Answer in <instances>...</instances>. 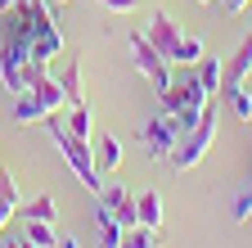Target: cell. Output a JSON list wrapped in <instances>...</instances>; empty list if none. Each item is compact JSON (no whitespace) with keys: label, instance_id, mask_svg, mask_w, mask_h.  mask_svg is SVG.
Segmentation results:
<instances>
[{"label":"cell","instance_id":"cell-27","mask_svg":"<svg viewBox=\"0 0 252 248\" xmlns=\"http://www.w3.org/2000/svg\"><path fill=\"white\" fill-rule=\"evenodd\" d=\"M194 5H212V0H194Z\"/></svg>","mask_w":252,"mask_h":248},{"label":"cell","instance_id":"cell-18","mask_svg":"<svg viewBox=\"0 0 252 248\" xmlns=\"http://www.w3.org/2000/svg\"><path fill=\"white\" fill-rule=\"evenodd\" d=\"M122 248H162V230L153 226H131L122 235Z\"/></svg>","mask_w":252,"mask_h":248},{"label":"cell","instance_id":"cell-20","mask_svg":"<svg viewBox=\"0 0 252 248\" xmlns=\"http://www.w3.org/2000/svg\"><path fill=\"white\" fill-rule=\"evenodd\" d=\"M68 131H72L77 140H90V108H86V104H72V113H68Z\"/></svg>","mask_w":252,"mask_h":248},{"label":"cell","instance_id":"cell-6","mask_svg":"<svg viewBox=\"0 0 252 248\" xmlns=\"http://www.w3.org/2000/svg\"><path fill=\"white\" fill-rule=\"evenodd\" d=\"M212 95L203 90V81L198 77H180V81H171L167 90H158V104H162V113H180V108H189V104H207Z\"/></svg>","mask_w":252,"mask_h":248},{"label":"cell","instance_id":"cell-5","mask_svg":"<svg viewBox=\"0 0 252 248\" xmlns=\"http://www.w3.org/2000/svg\"><path fill=\"white\" fill-rule=\"evenodd\" d=\"M180 140H185V131H180V122H176L171 113L153 117L149 127H144V149H149V158H171Z\"/></svg>","mask_w":252,"mask_h":248},{"label":"cell","instance_id":"cell-17","mask_svg":"<svg viewBox=\"0 0 252 248\" xmlns=\"http://www.w3.org/2000/svg\"><path fill=\"white\" fill-rule=\"evenodd\" d=\"M23 235L32 248H59V235H54V221H23Z\"/></svg>","mask_w":252,"mask_h":248},{"label":"cell","instance_id":"cell-13","mask_svg":"<svg viewBox=\"0 0 252 248\" xmlns=\"http://www.w3.org/2000/svg\"><path fill=\"white\" fill-rule=\"evenodd\" d=\"M63 95H68V104H86V86H81V64L72 59V64H63V72H54Z\"/></svg>","mask_w":252,"mask_h":248},{"label":"cell","instance_id":"cell-1","mask_svg":"<svg viewBox=\"0 0 252 248\" xmlns=\"http://www.w3.org/2000/svg\"><path fill=\"white\" fill-rule=\"evenodd\" d=\"M45 131L54 136V144L63 149V158H68V167L77 172V180L86 185V190L99 199V190H104V172H99V163H94V144L90 140H77L72 131H68V122H63L59 113H50L45 117Z\"/></svg>","mask_w":252,"mask_h":248},{"label":"cell","instance_id":"cell-4","mask_svg":"<svg viewBox=\"0 0 252 248\" xmlns=\"http://www.w3.org/2000/svg\"><path fill=\"white\" fill-rule=\"evenodd\" d=\"M212 136H216V113H212V104H207L203 122H198L194 131H185V140L176 144V153H171V167H176V172L198 167V163L207 158V149H212Z\"/></svg>","mask_w":252,"mask_h":248},{"label":"cell","instance_id":"cell-9","mask_svg":"<svg viewBox=\"0 0 252 248\" xmlns=\"http://www.w3.org/2000/svg\"><path fill=\"white\" fill-rule=\"evenodd\" d=\"M220 100L230 104V113L239 122H252V95L243 90V81H220Z\"/></svg>","mask_w":252,"mask_h":248},{"label":"cell","instance_id":"cell-12","mask_svg":"<svg viewBox=\"0 0 252 248\" xmlns=\"http://www.w3.org/2000/svg\"><path fill=\"white\" fill-rule=\"evenodd\" d=\"M90 144H94V163H99V172L122 167V140L117 136H94Z\"/></svg>","mask_w":252,"mask_h":248},{"label":"cell","instance_id":"cell-11","mask_svg":"<svg viewBox=\"0 0 252 248\" xmlns=\"http://www.w3.org/2000/svg\"><path fill=\"white\" fill-rule=\"evenodd\" d=\"M135 212H140V226L162 230V194H158V190H144V194H135Z\"/></svg>","mask_w":252,"mask_h":248},{"label":"cell","instance_id":"cell-19","mask_svg":"<svg viewBox=\"0 0 252 248\" xmlns=\"http://www.w3.org/2000/svg\"><path fill=\"white\" fill-rule=\"evenodd\" d=\"M94 221H99V248H122V235H126V230L113 221L104 208H94Z\"/></svg>","mask_w":252,"mask_h":248},{"label":"cell","instance_id":"cell-7","mask_svg":"<svg viewBox=\"0 0 252 248\" xmlns=\"http://www.w3.org/2000/svg\"><path fill=\"white\" fill-rule=\"evenodd\" d=\"M99 208L113 216V221H117L122 230L140 226V212H135V194H126L122 185H104V190H99Z\"/></svg>","mask_w":252,"mask_h":248},{"label":"cell","instance_id":"cell-15","mask_svg":"<svg viewBox=\"0 0 252 248\" xmlns=\"http://www.w3.org/2000/svg\"><path fill=\"white\" fill-rule=\"evenodd\" d=\"M14 117H18V122H45L50 108L32 95V90H23V95H14Z\"/></svg>","mask_w":252,"mask_h":248},{"label":"cell","instance_id":"cell-10","mask_svg":"<svg viewBox=\"0 0 252 248\" xmlns=\"http://www.w3.org/2000/svg\"><path fill=\"white\" fill-rule=\"evenodd\" d=\"M194 77L203 81V90H207V95H220V81H225V59H212V54H203Z\"/></svg>","mask_w":252,"mask_h":248},{"label":"cell","instance_id":"cell-2","mask_svg":"<svg viewBox=\"0 0 252 248\" xmlns=\"http://www.w3.org/2000/svg\"><path fill=\"white\" fill-rule=\"evenodd\" d=\"M144 36L153 41V50H162V54L171 59V64H198V59H203V36H189V32H180V23H176L171 14H162V9H158V14L149 18Z\"/></svg>","mask_w":252,"mask_h":248},{"label":"cell","instance_id":"cell-26","mask_svg":"<svg viewBox=\"0 0 252 248\" xmlns=\"http://www.w3.org/2000/svg\"><path fill=\"white\" fill-rule=\"evenodd\" d=\"M5 248H32V244H27V235H23V239H5Z\"/></svg>","mask_w":252,"mask_h":248},{"label":"cell","instance_id":"cell-22","mask_svg":"<svg viewBox=\"0 0 252 248\" xmlns=\"http://www.w3.org/2000/svg\"><path fill=\"white\" fill-rule=\"evenodd\" d=\"M99 5H104L108 14H131V9H135V0H99Z\"/></svg>","mask_w":252,"mask_h":248},{"label":"cell","instance_id":"cell-3","mask_svg":"<svg viewBox=\"0 0 252 248\" xmlns=\"http://www.w3.org/2000/svg\"><path fill=\"white\" fill-rule=\"evenodd\" d=\"M126 45H131V54H135V68L153 81V90H167L176 77H171V59L162 54V50H153V41L144 36V32H126Z\"/></svg>","mask_w":252,"mask_h":248},{"label":"cell","instance_id":"cell-8","mask_svg":"<svg viewBox=\"0 0 252 248\" xmlns=\"http://www.w3.org/2000/svg\"><path fill=\"white\" fill-rule=\"evenodd\" d=\"M32 95H36L50 113H59L63 104H68V95H63V86H59V77L45 68V72H36V81H32Z\"/></svg>","mask_w":252,"mask_h":248},{"label":"cell","instance_id":"cell-25","mask_svg":"<svg viewBox=\"0 0 252 248\" xmlns=\"http://www.w3.org/2000/svg\"><path fill=\"white\" fill-rule=\"evenodd\" d=\"M18 5H23V0H0V18H5L9 9H18Z\"/></svg>","mask_w":252,"mask_h":248},{"label":"cell","instance_id":"cell-28","mask_svg":"<svg viewBox=\"0 0 252 248\" xmlns=\"http://www.w3.org/2000/svg\"><path fill=\"white\" fill-rule=\"evenodd\" d=\"M50 5H63V0H50Z\"/></svg>","mask_w":252,"mask_h":248},{"label":"cell","instance_id":"cell-24","mask_svg":"<svg viewBox=\"0 0 252 248\" xmlns=\"http://www.w3.org/2000/svg\"><path fill=\"white\" fill-rule=\"evenodd\" d=\"M59 248H81V244H77V235H59Z\"/></svg>","mask_w":252,"mask_h":248},{"label":"cell","instance_id":"cell-14","mask_svg":"<svg viewBox=\"0 0 252 248\" xmlns=\"http://www.w3.org/2000/svg\"><path fill=\"white\" fill-rule=\"evenodd\" d=\"M18 216H23V221H54L59 203H54V194H41V199H32V203H18Z\"/></svg>","mask_w":252,"mask_h":248},{"label":"cell","instance_id":"cell-23","mask_svg":"<svg viewBox=\"0 0 252 248\" xmlns=\"http://www.w3.org/2000/svg\"><path fill=\"white\" fill-rule=\"evenodd\" d=\"M220 5H225V9H230V14H243V9H248V5H252V0H220Z\"/></svg>","mask_w":252,"mask_h":248},{"label":"cell","instance_id":"cell-21","mask_svg":"<svg viewBox=\"0 0 252 248\" xmlns=\"http://www.w3.org/2000/svg\"><path fill=\"white\" fill-rule=\"evenodd\" d=\"M230 216H234V226H243V221H252V185L234 199V208H230Z\"/></svg>","mask_w":252,"mask_h":248},{"label":"cell","instance_id":"cell-16","mask_svg":"<svg viewBox=\"0 0 252 248\" xmlns=\"http://www.w3.org/2000/svg\"><path fill=\"white\" fill-rule=\"evenodd\" d=\"M248 72H252V32L243 36V45L234 50V59L225 64V81H243Z\"/></svg>","mask_w":252,"mask_h":248}]
</instances>
